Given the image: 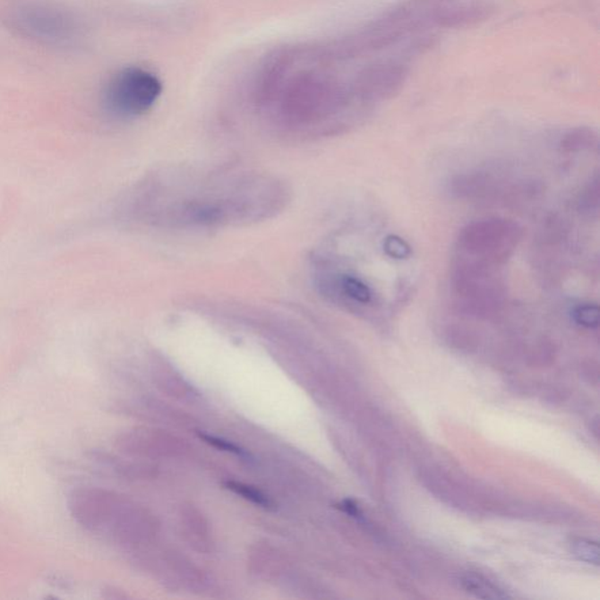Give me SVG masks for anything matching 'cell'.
Wrapping results in <instances>:
<instances>
[{"label":"cell","mask_w":600,"mask_h":600,"mask_svg":"<svg viewBox=\"0 0 600 600\" xmlns=\"http://www.w3.org/2000/svg\"><path fill=\"white\" fill-rule=\"evenodd\" d=\"M597 133L585 127L572 129L561 140V148H563L564 151H568V153L590 150L592 148H597Z\"/></svg>","instance_id":"cell-12"},{"label":"cell","mask_w":600,"mask_h":600,"mask_svg":"<svg viewBox=\"0 0 600 600\" xmlns=\"http://www.w3.org/2000/svg\"><path fill=\"white\" fill-rule=\"evenodd\" d=\"M407 77V71L402 64L395 63L377 64L368 71L364 77V93L368 97L386 100L400 92Z\"/></svg>","instance_id":"cell-8"},{"label":"cell","mask_w":600,"mask_h":600,"mask_svg":"<svg viewBox=\"0 0 600 600\" xmlns=\"http://www.w3.org/2000/svg\"><path fill=\"white\" fill-rule=\"evenodd\" d=\"M248 564L250 571L258 579L272 580L284 575L288 561L279 549L269 544H257L250 552Z\"/></svg>","instance_id":"cell-10"},{"label":"cell","mask_w":600,"mask_h":600,"mask_svg":"<svg viewBox=\"0 0 600 600\" xmlns=\"http://www.w3.org/2000/svg\"><path fill=\"white\" fill-rule=\"evenodd\" d=\"M573 318L577 324L587 329L598 328L599 324V311L597 305H579L573 311Z\"/></svg>","instance_id":"cell-19"},{"label":"cell","mask_w":600,"mask_h":600,"mask_svg":"<svg viewBox=\"0 0 600 600\" xmlns=\"http://www.w3.org/2000/svg\"><path fill=\"white\" fill-rule=\"evenodd\" d=\"M500 270L496 265L458 256L451 282L459 309L475 314L502 309L507 288Z\"/></svg>","instance_id":"cell-2"},{"label":"cell","mask_w":600,"mask_h":600,"mask_svg":"<svg viewBox=\"0 0 600 600\" xmlns=\"http://www.w3.org/2000/svg\"><path fill=\"white\" fill-rule=\"evenodd\" d=\"M201 439H203L204 441L207 443L210 444V446H214L216 448H219L221 450H226V451H230V453L234 454H238L241 455L243 451L239 450L238 447L235 446V444L224 441L222 439L215 438V436H210V435H202L201 434Z\"/></svg>","instance_id":"cell-20"},{"label":"cell","mask_w":600,"mask_h":600,"mask_svg":"<svg viewBox=\"0 0 600 600\" xmlns=\"http://www.w3.org/2000/svg\"><path fill=\"white\" fill-rule=\"evenodd\" d=\"M521 239L522 229L515 222L503 219H482L462 229L458 239V256L502 268Z\"/></svg>","instance_id":"cell-4"},{"label":"cell","mask_w":600,"mask_h":600,"mask_svg":"<svg viewBox=\"0 0 600 600\" xmlns=\"http://www.w3.org/2000/svg\"><path fill=\"white\" fill-rule=\"evenodd\" d=\"M162 92L153 73L129 67L114 75L105 93L107 108L119 116H138L150 111Z\"/></svg>","instance_id":"cell-5"},{"label":"cell","mask_w":600,"mask_h":600,"mask_svg":"<svg viewBox=\"0 0 600 600\" xmlns=\"http://www.w3.org/2000/svg\"><path fill=\"white\" fill-rule=\"evenodd\" d=\"M7 21L22 36L49 45H67L77 39L79 26L70 13L55 4L26 0L11 7Z\"/></svg>","instance_id":"cell-3"},{"label":"cell","mask_w":600,"mask_h":600,"mask_svg":"<svg viewBox=\"0 0 600 600\" xmlns=\"http://www.w3.org/2000/svg\"><path fill=\"white\" fill-rule=\"evenodd\" d=\"M463 588L469 594L477 598L484 599H500L506 598L507 596L503 594L502 590L495 585L489 582L484 577L473 575V573H467L461 579Z\"/></svg>","instance_id":"cell-13"},{"label":"cell","mask_w":600,"mask_h":600,"mask_svg":"<svg viewBox=\"0 0 600 600\" xmlns=\"http://www.w3.org/2000/svg\"><path fill=\"white\" fill-rule=\"evenodd\" d=\"M227 489L231 490L236 495L243 497V499L249 501L256 506L270 508L272 506V501L269 496L265 495L261 490L253 487L252 484H243L238 481H227L226 484Z\"/></svg>","instance_id":"cell-15"},{"label":"cell","mask_w":600,"mask_h":600,"mask_svg":"<svg viewBox=\"0 0 600 600\" xmlns=\"http://www.w3.org/2000/svg\"><path fill=\"white\" fill-rule=\"evenodd\" d=\"M340 287L344 295L356 303L368 304L372 299L371 288L366 284L352 276H344L340 280Z\"/></svg>","instance_id":"cell-16"},{"label":"cell","mask_w":600,"mask_h":600,"mask_svg":"<svg viewBox=\"0 0 600 600\" xmlns=\"http://www.w3.org/2000/svg\"><path fill=\"white\" fill-rule=\"evenodd\" d=\"M116 450L140 459H177L189 451L185 440L162 429L134 427L120 433L116 439Z\"/></svg>","instance_id":"cell-6"},{"label":"cell","mask_w":600,"mask_h":600,"mask_svg":"<svg viewBox=\"0 0 600 600\" xmlns=\"http://www.w3.org/2000/svg\"><path fill=\"white\" fill-rule=\"evenodd\" d=\"M572 553L579 560L585 563L598 565L599 549L597 543L587 539H577L572 543Z\"/></svg>","instance_id":"cell-18"},{"label":"cell","mask_w":600,"mask_h":600,"mask_svg":"<svg viewBox=\"0 0 600 600\" xmlns=\"http://www.w3.org/2000/svg\"><path fill=\"white\" fill-rule=\"evenodd\" d=\"M155 383L161 392L168 395V397L176 399H185L190 397L193 393L192 387L185 382L184 379L177 377L173 373H159L155 375Z\"/></svg>","instance_id":"cell-14"},{"label":"cell","mask_w":600,"mask_h":600,"mask_svg":"<svg viewBox=\"0 0 600 600\" xmlns=\"http://www.w3.org/2000/svg\"><path fill=\"white\" fill-rule=\"evenodd\" d=\"M68 509L82 529L131 552H139L158 537L159 523L147 508L112 490H73Z\"/></svg>","instance_id":"cell-1"},{"label":"cell","mask_w":600,"mask_h":600,"mask_svg":"<svg viewBox=\"0 0 600 600\" xmlns=\"http://www.w3.org/2000/svg\"><path fill=\"white\" fill-rule=\"evenodd\" d=\"M579 210L583 214L592 216L594 214H598L599 209V178H595L594 181L590 182V184L583 190V193H580L579 202Z\"/></svg>","instance_id":"cell-17"},{"label":"cell","mask_w":600,"mask_h":600,"mask_svg":"<svg viewBox=\"0 0 600 600\" xmlns=\"http://www.w3.org/2000/svg\"><path fill=\"white\" fill-rule=\"evenodd\" d=\"M387 252H390L394 257H405V252H408V246H406L400 239L393 238L387 243Z\"/></svg>","instance_id":"cell-21"},{"label":"cell","mask_w":600,"mask_h":600,"mask_svg":"<svg viewBox=\"0 0 600 600\" xmlns=\"http://www.w3.org/2000/svg\"><path fill=\"white\" fill-rule=\"evenodd\" d=\"M178 519L185 542L197 553H210L214 538L210 524L203 512L193 504H184L178 512Z\"/></svg>","instance_id":"cell-9"},{"label":"cell","mask_w":600,"mask_h":600,"mask_svg":"<svg viewBox=\"0 0 600 600\" xmlns=\"http://www.w3.org/2000/svg\"><path fill=\"white\" fill-rule=\"evenodd\" d=\"M140 563L173 590L199 591L207 585L206 575L187 558L175 553L146 554L140 558Z\"/></svg>","instance_id":"cell-7"},{"label":"cell","mask_w":600,"mask_h":600,"mask_svg":"<svg viewBox=\"0 0 600 600\" xmlns=\"http://www.w3.org/2000/svg\"><path fill=\"white\" fill-rule=\"evenodd\" d=\"M489 6L481 4H470V5H459L439 10L436 21L446 26H463L480 21L481 19L489 17Z\"/></svg>","instance_id":"cell-11"}]
</instances>
